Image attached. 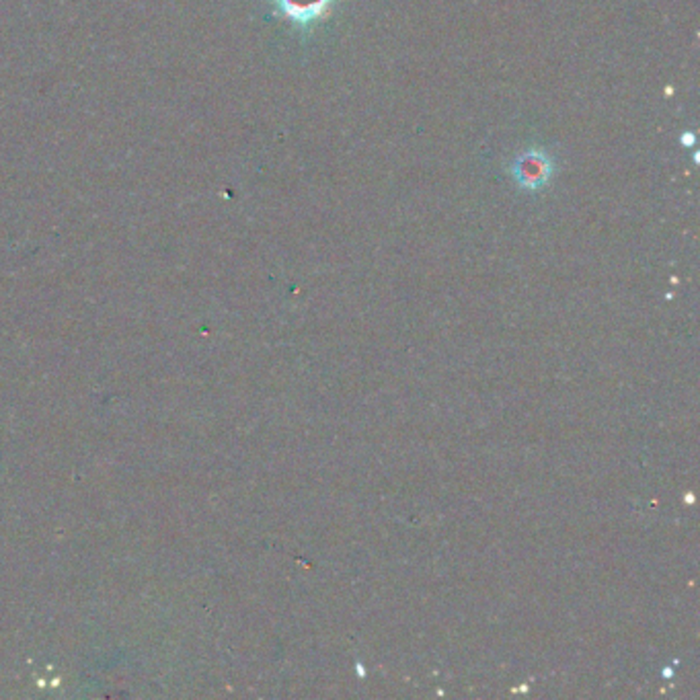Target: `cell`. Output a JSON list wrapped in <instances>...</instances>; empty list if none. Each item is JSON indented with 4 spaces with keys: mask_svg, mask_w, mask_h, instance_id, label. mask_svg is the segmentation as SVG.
<instances>
[{
    "mask_svg": "<svg viewBox=\"0 0 700 700\" xmlns=\"http://www.w3.org/2000/svg\"><path fill=\"white\" fill-rule=\"evenodd\" d=\"M553 162L542 150H528L512 164V175L521 188L540 189L551 179Z\"/></svg>",
    "mask_w": 700,
    "mask_h": 700,
    "instance_id": "cell-1",
    "label": "cell"
},
{
    "mask_svg": "<svg viewBox=\"0 0 700 700\" xmlns=\"http://www.w3.org/2000/svg\"><path fill=\"white\" fill-rule=\"evenodd\" d=\"M280 11L298 25H311L327 15L331 0H276Z\"/></svg>",
    "mask_w": 700,
    "mask_h": 700,
    "instance_id": "cell-2",
    "label": "cell"
}]
</instances>
